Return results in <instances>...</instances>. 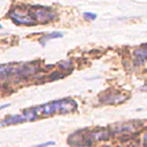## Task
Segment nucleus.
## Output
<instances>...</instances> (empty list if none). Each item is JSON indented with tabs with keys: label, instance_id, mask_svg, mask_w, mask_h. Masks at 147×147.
Listing matches in <instances>:
<instances>
[{
	"label": "nucleus",
	"instance_id": "nucleus-1",
	"mask_svg": "<svg viewBox=\"0 0 147 147\" xmlns=\"http://www.w3.org/2000/svg\"><path fill=\"white\" fill-rule=\"evenodd\" d=\"M76 108V102L69 99H64V100H57V101H52L48 102L46 105L39 106L34 109V113L37 116L41 115V116H49L53 115L55 113H57L59 110H61V113L64 111H71Z\"/></svg>",
	"mask_w": 147,
	"mask_h": 147
},
{
	"label": "nucleus",
	"instance_id": "nucleus-2",
	"mask_svg": "<svg viewBox=\"0 0 147 147\" xmlns=\"http://www.w3.org/2000/svg\"><path fill=\"white\" fill-rule=\"evenodd\" d=\"M8 16L16 24H20V25H36L37 24L36 20L33 18L31 14V10H28V9H22V8L13 9L8 14Z\"/></svg>",
	"mask_w": 147,
	"mask_h": 147
},
{
	"label": "nucleus",
	"instance_id": "nucleus-3",
	"mask_svg": "<svg viewBox=\"0 0 147 147\" xmlns=\"http://www.w3.org/2000/svg\"><path fill=\"white\" fill-rule=\"evenodd\" d=\"M31 14L37 23H46L55 20V14L49 9L45 7H33L31 10Z\"/></svg>",
	"mask_w": 147,
	"mask_h": 147
},
{
	"label": "nucleus",
	"instance_id": "nucleus-4",
	"mask_svg": "<svg viewBox=\"0 0 147 147\" xmlns=\"http://www.w3.org/2000/svg\"><path fill=\"white\" fill-rule=\"evenodd\" d=\"M28 118L25 116V114L23 113L22 115H13V116H8L6 117L2 122L1 125H8V124H17V123H22V122H26Z\"/></svg>",
	"mask_w": 147,
	"mask_h": 147
},
{
	"label": "nucleus",
	"instance_id": "nucleus-5",
	"mask_svg": "<svg viewBox=\"0 0 147 147\" xmlns=\"http://www.w3.org/2000/svg\"><path fill=\"white\" fill-rule=\"evenodd\" d=\"M62 36H63L62 32H52V33H48V34L44 36V37L40 39V42H41V45H45V42H47L48 40L55 39V38H61Z\"/></svg>",
	"mask_w": 147,
	"mask_h": 147
},
{
	"label": "nucleus",
	"instance_id": "nucleus-6",
	"mask_svg": "<svg viewBox=\"0 0 147 147\" xmlns=\"http://www.w3.org/2000/svg\"><path fill=\"white\" fill-rule=\"evenodd\" d=\"M84 17L86 20H95L96 18V15L95 14H92V13H84Z\"/></svg>",
	"mask_w": 147,
	"mask_h": 147
},
{
	"label": "nucleus",
	"instance_id": "nucleus-7",
	"mask_svg": "<svg viewBox=\"0 0 147 147\" xmlns=\"http://www.w3.org/2000/svg\"><path fill=\"white\" fill-rule=\"evenodd\" d=\"M54 144H55L54 141H48V142L40 144V145H37V146H32V147H45V146H49V145H54Z\"/></svg>",
	"mask_w": 147,
	"mask_h": 147
},
{
	"label": "nucleus",
	"instance_id": "nucleus-8",
	"mask_svg": "<svg viewBox=\"0 0 147 147\" xmlns=\"http://www.w3.org/2000/svg\"><path fill=\"white\" fill-rule=\"evenodd\" d=\"M9 105L8 103H6V105H2V106H0V109H2V108H6V107H8Z\"/></svg>",
	"mask_w": 147,
	"mask_h": 147
},
{
	"label": "nucleus",
	"instance_id": "nucleus-9",
	"mask_svg": "<svg viewBox=\"0 0 147 147\" xmlns=\"http://www.w3.org/2000/svg\"><path fill=\"white\" fill-rule=\"evenodd\" d=\"M1 28H2V25H1V24H0V29H1Z\"/></svg>",
	"mask_w": 147,
	"mask_h": 147
},
{
	"label": "nucleus",
	"instance_id": "nucleus-10",
	"mask_svg": "<svg viewBox=\"0 0 147 147\" xmlns=\"http://www.w3.org/2000/svg\"><path fill=\"white\" fill-rule=\"evenodd\" d=\"M103 147H109V146H103Z\"/></svg>",
	"mask_w": 147,
	"mask_h": 147
}]
</instances>
